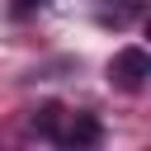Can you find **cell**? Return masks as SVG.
Here are the masks:
<instances>
[{"instance_id": "7a4b0ae2", "label": "cell", "mask_w": 151, "mask_h": 151, "mask_svg": "<svg viewBox=\"0 0 151 151\" xmlns=\"http://www.w3.org/2000/svg\"><path fill=\"white\" fill-rule=\"evenodd\" d=\"M57 142L61 146H99L104 142V123L94 113H71V127H61Z\"/></svg>"}, {"instance_id": "6da1fadb", "label": "cell", "mask_w": 151, "mask_h": 151, "mask_svg": "<svg viewBox=\"0 0 151 151\" xmlns=\"http://www.w3.org/2000/svg\"><path fill=\"white\" fill-rule=\"evenodd\" d=\"M146 76H151V52H146V47L127 42V47L113 52V61H109V85H113V90L142 94V90H146Z\"/></svg>"}, {"instance_id": "277c9868", "label": "cell", "mask_w": 151, "mask_h": 151, "mask_svg": "<svg viewBox=\"0 0 151 151\" xmlns=\"http://www.w3.org/2000/svg\"><path fill=\"white\" fill-rule=\"evenodd\" d=\"M38 5H42V0H14V14H33Z\"/></svg>"}, {"instance_id": "3957f363", "label": "cell", "mask_w": 151, "mask_h": 151, "mask_svg": "<svg viewBox=\"0 0 151 151\" xmlns=\"http://www.w3.org/2000/svg\"><path fill=\"white\" fill-rule=\"evenodd\" d=\"M61 118H66V109H61V104H42V109H33V123H28V127H33L38 137L57 142V137H61Z\"/></svg>"}]
</instances>
